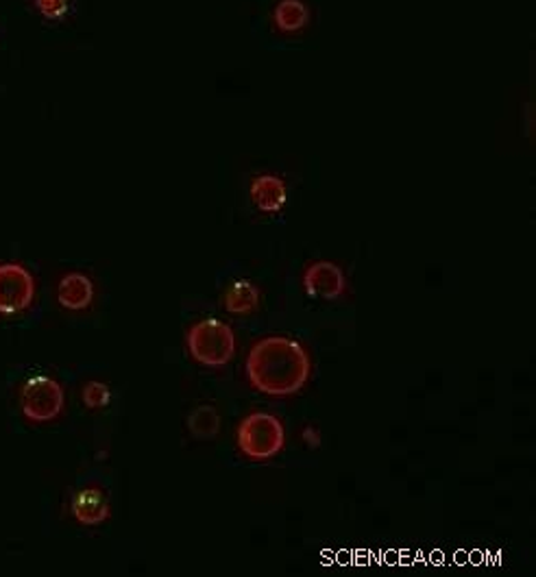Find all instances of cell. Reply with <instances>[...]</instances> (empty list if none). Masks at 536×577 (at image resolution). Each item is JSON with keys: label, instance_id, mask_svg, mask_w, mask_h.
I'll return each instance as SVG.
<instances>
[{"label": "cell", "instance_id": "obj_7", "mask_svg": "<svg viewBox=\"0 0 536 577\" xmlns=\"http://www.w3.org/2000/svg\"><path fill=\"white\" fill-rule=\"evenodd\" d=\"M72 517L86 527H97L109 519V499L99 488H81L75 493L70 504Z\"/></svg>", "mask_w": 536, "mask_h": 577}, {"label": "cell", "instance_id": "obj_15", "mask_svg": "<svg viewBox=\"0 0 536 577\" xmlns=\"http://www.w3.org/2000/svg\"><path fill=\"white\" fill-rule=\"evenodd\" d=\"M304 440H306L308 445H312V447H317V445L321 442V438H319V431H317L315 427H306V429H304Z\"/></svg>", "mask_w": 536, "mask_h": 577}, {"label": "cell", "instance_id": "obj_14", "mask_svg": "<svg viewBox=\"0 0 536 577\" xmlns=\"http://www.w3.org/2000/svg\"><path fill=\"white\" fill-rule=\"evenodd\" d=\"M38 11L49 20H59L68 13V0H33Z\"/></svg>", "mask_w": 536, "mask_h": 577}, {"label": "cell", "instance_id": "obj_10", "mask_svg": "<svg viewBox=\"0 0 536 577\" xmlns=\"http://www.w3.org/2000/svg\"><path fill=\"white\" fill-rule=\"evenodd\" d=\"M260 306V290L249 279H236L225 290V310L229 315H249Z\"/></svg>", "mask_w": 536, "mask_h": 577}, {"label": "cell", "instance_id": "obj_2", "mask_svg": "<svg viewBox=\"0 0 536 577\" xmlns=\"http://www.w3.org/2000/svg\"><path fill=\"white\" fill-rule=\"evenodd\" d=\"M188 351L204 367L220 368L229 365L236 354V336L220 318H204L188 329Z\"/></svg>", "mask_w": 536, "mask_h": 577}, {"label": "cell", "instance_id": "obj_3", "mask_svg": "<svg viewBox=\"0 0 536 577\" xmlns=\"http://www.w3.org/2000/svg\"><path fill=\"white\" fill-rule=\"evenodd\" d=\"M238 449L256 462L275 458L286 442V431L281 420L268 412H254L240 420L236 429Z\"/></svg>", "mask_w": 536, "mask_h": 577}, {"label": "cell", "instance_id": "obj_9", "mask_svg": "<svg viewBox=\"0 0 536 577\" xmlns=\"http://www.w3.org/2000/svg\"><path fill=\"white\" fill-rule=\"evenodd\" d=\"M251 201L265 213H277L288 201V188L277 175H260L251 183Z\"/></svg>", "mask_w": 536, "mask_h": 577}, {"label": "cell", "instance_id": "obj_5", "mask_svg": "<svg viewBox=\"0 0 536 577\" xmlns=\"http://www.w3.org/2000/svg\"><path fill=\"white\" fill-rule=\"evenodd\" d=\"M36 297L33 275L18 262H0V316L24 312Z\"/></svg>", "mask_w": 536, "mask_h": 577}, {"label": "cell", "instance_id": "obj_8", "mask_svg": "<svg viewBox=\"0 0 536 577\" xmlns=\"http://www.w3.org/2000/svg\"><path fill=\"white\" fill-rule=\"evenodd\" d=\"M95 299V283L86 272H66L57 286V301L66 310H86Z\"/></svg>", "mask_w": 536, "mask_h": 577}, {"label": "cell", "instance_id": "obj_4", "mask_svg": "<svg viewBox=\"0 0 536 577\" xmlns=\"http://www.w3.org/2000/svg\"><path fill=\"white\" fill-rule=\"evenodd\" d=\"M66 392L49 375H31L20 388L22 415L33 422H51L63 412Z\"/></svg>", "mask_w": 536, "mask_h": 577}, {"label": "cell", "instance_id": "obj_6", "mask_svg": "<svg viewBox=\"0 0 536 577\" xmlns=\"http://www.w3.org/2000/svg\"><path fill=\"white\" fill-rule=\"evenodd\" d=\"M304 288L310 297L334 301L345 295L347 290V277L345 270L334 262L310 263L304 272Z\"/></svg>", "mask_w": 536, "mask_h": 577}, {"label": "cell", "instance_id": "obj_11", "mask_svg": "<svg viewBox=\"0 0 536 577\" xmlns=\"http://www.w3.org/2000/svg\"><path fill=\"white\" fill-rule=\"evenodd\" d=\"M272 22L281 33L301 31L310 22V9L304 0H279L272 9Z\"/></svg>", "mask_w": 536, "mask_h": 577}, {"label": "cell", "instance_id": "obj_12", "mask_svg": "<svg viewBox=\"0 0 536 577\" xmlns=\"http://www.w3.org/2000/svg\"><path fill=\"white\" fill-rule=\"evenodd\" d=\"M188 429L199 440H212L220 429V417L212 406H197L188 417Z\"/></svg>", "mask_w": 536, "mask_h": 577}, {"label": "cell", "instance_id": "obj_1", "mask_svg": "<svg viewBox=\"0 0 536 577\" xmlns=\"http://www.w3.org/2000/svg\"><path fill=\"white\" fill-rule=\"evenodd\" d=\"M249 384L270 397H288L299 392L310 375V354L288 336H267L258 340L247 356Z\"/></svg>", "mask_w": 536, "mask_h": 577}, {"label": "cell", "instance_id": "obj_13", "mask_svg": "<svg viewBox=\"0 0 536 577\" xmlns=\"http://www.w3.org/2000/svg\"><path fill=\"white\" fill-rule=\"evenodd\" d=\"M81 395H83V404L92 410L106 408L111 401V390H109L108 384H103V381H88L83 386Z\"/></svg>", "mask_w": 536, "mask_h": 577}]
</instances>
